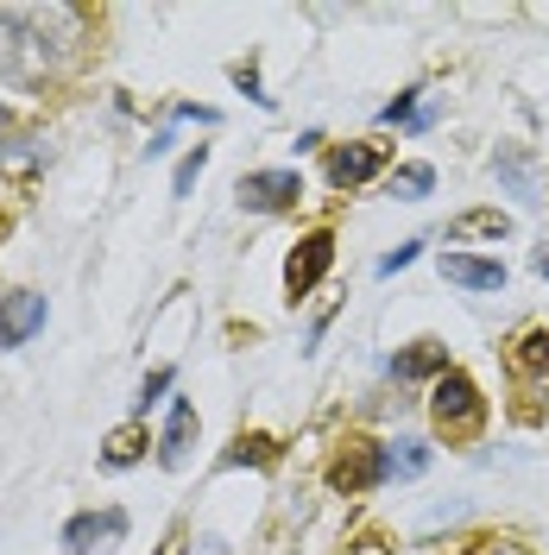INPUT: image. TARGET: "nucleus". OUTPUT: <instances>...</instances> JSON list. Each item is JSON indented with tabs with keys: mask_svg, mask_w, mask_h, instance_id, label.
I'll list each match as a JSON object with an SVG mask.
<instances>
[{
	"mask_svg": "<svg viewBox=\"0 0 549 555\" xmlns=\"http://www.w3.org/2000/svg\"><path fill=\"white\" fill-rule=\"evenodd\" d=\"M430 423H436L443 442H474V436H481L486 429V391L474 385V373L448 366L443 379L430 385Z\"/></svg>",
	"mask_w": 549,
	"mask_h": 555,
	"instance_id": "1",
	"label": "nucleus"
},
{
	"mask_svg": "<svg viewBox=\"0 0 549 555\" xmlns=\"http://www.w3.org/2000/svg\"><path fill=\"white\" fill-rule=\"evenodd\" d=\"M379 486H392V461H385V442L347 436L342 449L329 454V492H347V499H360V492H379Z\"/></svg>",
	"mask_w": 549,
	"mask_h": 555,
	"instance_id": "2",
	"label": "nucleus"
},
{
	"mask_svg": "<svg viewBox=\"0 0 549 555\" xmlns=\"http://www.w3.org/2000/svg\"><path fill=\"white\" fill-rule=\"evenodd\" d=\"M234 203L246 215H284V208L304 203V171L297 165H278V171H246L234 183Z\"/></svg>",
	"mask_w": 549,
	"mask_h": 555,
	"instance_id": "3",
	"label": "nucleus"
},
{
	"mask_svg": "<svg viewBox=\"0 0 549 555\" xmlns=\"http://www.w3.org/2000/svg\"><path fill=\"white\" fill-rule=\"evenodd\" d=\"M329 272H335V234H329V228H316V234H304V241L291 246V259H284V297H291V304H304Z\"/></svg>",
	"mask_w": 549,
	"mask_h": 555,
	"instance_id": "4",
	"label": "nucleus"
},
{
	"mask_svg": "<svg viewBox=\"0 0 549 555\" xmlns=\"http://www.w3.org/2000/svg\"><path fill=\"white\" fill-rule=\"evenodd\" d=\"M385 165H392V145H385V139H347V145H329V183H335V190H360V183H373Z\"/></svg>",
	"mask_w": 549,
	"mask_h": 555,
	"instance_id": "5",
	"label": "nucleus"
},
{
	"mask_svg": "<svg viewBox=\"0 0 549 555\" xmlns=\"http://www.w3.org/2000/svg\"><path fill=\"white\" fill-rule=\"evenodd\" d=\"M120 537H127V512H120V505L76 512V518L64 524V550L69 555H107V550H120Z\"/></svg>",
	"mask_w": 549,
	"mask_h": 555,
	"instance_id": "6",
	"label": "nucleus"
},
{
	"mask_svg": "<svg viewBox=\"0 0 549 555\" xmlns=\"http://www.w3.org/2000/svg\"><path fill=\"white\" fill-rule=\"evenodd\" d=\"M44 315H51V304L38 297V291H7L0 297V353H13V347H26L44 328Z\"/></svg>",
	"mask_w": 549,
	"mask_h": 555,
	"instance_id": "7",
	"label": "nucleus"
},
{
	"mask_svg": "<svg viewBox=\"0 0 549 555\" xmlns=\"http://www.w3.org/2000/svg\"><path fill=\"white\" fill-rule=\"evenodd\" d=\"M443 278L461 284V291H481V297H499L506 291V266L499 259H481V253H443Z\"/></svg>",
	"mask_w": 549,
	"mask_h": 555,
	"instance_id": "8",
	"label": "nucleus"
},
{
	"mask_svg": "<svg viewBox=\"0 0 549 555\" xmlns=\"http://www.w3.org/2000/svg\"><path fill=\"white\" fill-rule=\"evenodd\" d=\"M448 366H455V360H448V347L430 341V335H423V341H411L405 353H392V379H398V385H436Z\"/></svg>",
	"mask_w": 549,
	"mask_h": 555,
	"instance_id": "9",
	"label": "nucleus"
},
{
	"mask_svg": "<svg viewBox=\"0 0 549 555\" xmlns=\"http://www.w3.org/2000/svg\"><path fill=\"white\" fill-rule=\"evenodd\" d=\"M190 442H196V404L190 398H171V416H165V436H158V467H183L190 461Z\"/></svg>",
	"mask_w": 549,
	"mask_h": 555,
	"instance_id": "10",
	"label": "nucleus"
},
{
	"mask_svg": "<svg viewBox=\"0 0 549 555\" xmlns=\"http://www.w3.org/2000/svg\"><path fill=\"white\" fill-rule=\"evenodd\" d=\"M506 366H512L518 379H549V328L544 322L518 328L512 341H506Z\"/></svg>",
	"mask_w": 549,
	"mask_h": 555,
	"instance_id": "11",
	"label": "nucleus"
},
{
	"mask_svg": "<svg viewBox=\"0 0 549 555\" xmlns=\"http://www.w3.org/2000/svg\"><path fill=\"white\" fill-rule=\"evenodd\" d=\"M145 449H158V442L145 436V423H139V416H127V423H120V429L102 442V467H107V474H127V467H139V461H145Z\"/></svg>",
	"mask_w": 549,
	"mask_h": 555,
	"instance_id": "12",
	"label": "nucleus"
},
{
	"mask_svg": "<svg viewBox=\"0 0 549 555\" xmlns=\"http://www.w3.org/2000/svg\"><path fill=\"white\" fill-rule=\"evenodd\" d=\"M512 234V215L506 208H468V215H455L448 221V246L461 241H506Z\"/></svg>",
	"mask_w": 549,
	"mask_h": 555,
	"instance_id": "13",
	"label": "nucleus"
},
{
	"mask_svg": "<svg viewBox=\"0 0 549 555\" xmlns=\"http://www.w3.org/2000/svg\"><path fill=\"white\" fill-rule=\"evenodd\" d=\"M385 190H392L398 203H423V196H436V165L411 158V165H398V171L385 177Z\"/></svg>",
	"mask_w": 549,
	"mask_h": 555,
	"instance_id": "14",
	"label": "nucleus"
},
{
	"mask_svg": "<svg viewBox=\"0 0 549 555\" xmlns=\"http://www.w3.org/2000/svg\"><path fill=\"white\" fill-rule=\"evenodd\" d=\"M385 461H392V480H417V474L430 467V442H417V436H392V442H385Z\"/></svg>",
	"mask_w": 549,
	"mask_h": 555,
	"instance_id": "15",
	"label": "nucleus"
},
{
	"mask_svg": "<svg viewBox=\"0 0 549 555\" xmlns=\"http://www.w3.org/2000/svg\"><path fill=\"white\" fill-rule=\"evenodd\" d=\"M493 171H499V177H506V183L518 190V203H544V196H537V177H531V158H524V152H499V158H493Z\"/></svg>",
	"mask_w": 549,
	"mask_h": 555,
	"instance_id": "16",
	"label": "nucleus"
},
{
	"mask_svg": "<svg viewBox=\"0 0 549 555\" xmlns=\"http://www.w3.org/2000/svg\"><path fill=\"white\" fill-rule=\"evenodd\" d=\"M241 461H253V467H272L278 442H272V436H246V429H241V436H234V449L221 454V467H241Z\"/></svg>",
	"mask_w": 549,
	"mask_h": 555,
	"instance_id": "17",
	"label": "nucleus"
},
{
	"mask_svg": "<svg viewBox=\"0 0 549 555\" xmlns=\"http://www.w3.org/2000/svg\"><path fill=\"white\" fill-rule=\"evenodd\" d=\"M171 385H177V366H152L145 379H139V398H133V416L145 423V411L158 404V398H171Z\"/></svg>",
	"mask_w": 549,
	"mask_h": 555,
	"instance_id": "18",
	"label": "nucleus"
},
{
	"mask_svg": "<svg viewBox=\"0 0 549 555\" xmlns=\"http://www.w3.org/2000/svg\"><path fill=\"white\" fill-rule=\"evenodd\" d=\"M203 171H208V145H190V152L177 158V171H171V196H190Z\"/></svg>",
	"mask_w": 549,
	"mask_h": 555,
	"instance_id": "19",
	"label": "nucleus"
},
{
	"mask_svg": "<svg viewBox=\"0 0 549 555\" xmlns=\"http://www.w3.org/2000/svg\"><path fill=\"white\" fill-rule=\"evenodd\" d=\"M228 76H234V89H241L253 107H272V95H266V82H259V64H253V57H246V64H234Z\"/></svg>",
	"mask_w": 549,
	"mask_h": 555,
	"instance_id": "20",
	"label": "nucleus"
},
{
	"mask_svg": "<svg viewBox=\"0 0 549 555\" xmlns=\"http://www.w3.org/2000/svg\"><path fill=\"white\" fill-rule=\"evenodd\" d=\"M417 95H423V89H405L398 102H385V107H379V127H405V133H411V120H417Z\"/></svg>",
	"mask_w": 549,
	"mask_h": 555,
	"instance_id": "21",
	"label": "nucleus"
},
{
	"mask_svg": "<svg viewBox=\"0 0 549 555\" xmlns=\"http://www.w3.org/2000/svg\"><path fill=\"white\" fill-rule=\"evenodd\" d=\"M417 253H423V241H405L398 253H385V259H379L373 272H379V278H398L405 266H417Z\"/></svg>",
	"mask_w": 549,
	"mask_h": 555,
	"instance_id": "22",
	"label": "nucleus"
},
{
	"mask_svg": "<svg viewBox=\"0 0 549 555\" xmlns=\"http://www.w3.org/2000/svg\"><path fill=\"white\" fill-rule=\"evenodd\" d=\"M171 120H196V127H215V107H196V102H177Z\"/></svg>",
	"mask_w": 549,
	"mask_h": 555,
	"instance_id": "23",
	"label": "nucleus"
},
{
	"mask_svg": "<svg viewBox=\"0 0 549 555\" xmlns=\"http://www.w3.org/2000/svg\"><path fill=\"white\" fill-rule=\"evenodd\" d=\"M171 145H177V139H171V127H165V133H152V139H145V158H165Z\"/></svg>",
	"mask_w": 549,
	"mask_h": 555,
	"instance_id": "24",
	"label": "nucleus"
},
{
	"mask_svg": "<svg viewBox=\"0 0 549 555\" xmlns=\"http://www.w3.org/2000/svg\"><path fill=\"white\" fill-rule=\"evenodd\" d=\"M531 272H537V278H549V241L537 246V253H531Z\"/></svg>",
	"mask_w": 549,
	"mask_h": 555,
	"instance_id": "25",
	"label": "nucleus"
},
{
	"mask_svg": "<svg viewBox=\"0 0 549 555\" xmlns=\"http://www.w3.org/2000/svg\"><path fill=\"white\" fill-rule=\"evenodd\" d=\"M158 555H183V537H171V543H165V550H158Z\"/></svg>",
	"mask_w": 549,
	"mask_h": 555,
	"instance_id": "26",
	"label": "nucleus"
}]
</instances>
